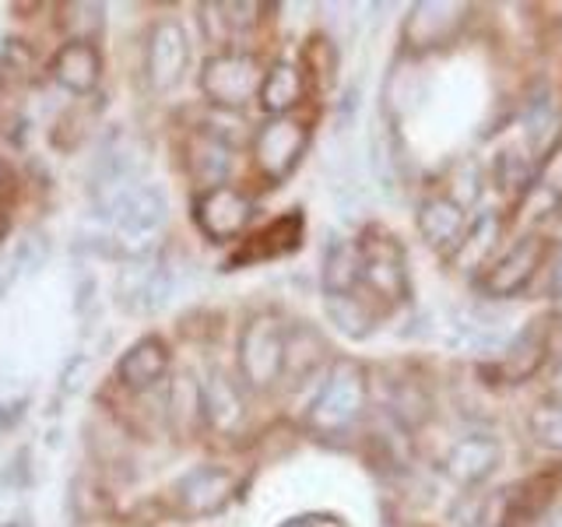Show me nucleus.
<instances>
[{
  "mask_svg": "<svg viewBox=\"0 0 562 527\" xmlns=\"http://www.w3.org/2000/svg\"><path fill=\"white\" fill-rule=\"evenodd\" d=\"M166 373H169V348L162 338H155V334L134 341L116 362V380L127 386V391H151Z\"/></svg>",
  "mask_w": 562,
  "mask_h": 527,
  "instance_id": "obj_16",
  "label": "nucleus"
},
{
  "mask_svg": "<svg viewBox=\"0 0 562 527\" xmlns=\"http://www.w3.org/2000/svg\"><path fill=\"white\" fill-rule=\"evenodd\" d=\"M285 341L289 327L274 313H257L239 334V373L254 391H268L285 377Z\"/></svg>",
  "mask_w": 562,
  "mask_h": 527,
  "instance_id": "obj_3",
  "label": "nucleus"
},
{
  "mask_svg": "<svg viewBox=\"0 0 562 527\" xmlns=\"http://www.w3.org/2000/svg\"><path fill=\"white\" fill-rule=\"evenodd\" d=\"M503 461V447L496 436H485V433H474V436H464L457 439L447 453V474L457 482V485H482L492 471L499 468Z\"/></svg>",
  "mask_w": 562,
  "mask_h": 527,
  "instance_id": "obj_14",
  "label": "nucleus"
},
{
  "mask_svg": "<svg viewBox=\"0 0 562 527\" xmlns=\"http://www.w3.org/2000/svg\"><path fill=\"white\" fill-rule=\"evenodd\" d=\"M233 169V145L215 134L204 131L190 141V172L211 190V187H225V176Z\"/></svg>",
  "mask_w": 562,
  "mask_h": 527,
  "instance_id": "obj_21",
  "label": "nucleus"
},
{
  "mask_svg": "<svg viewBox=\"0 0 562 527\" xmlns=\"http://www.w3.org/2000/svg\"><path fill=\"white\" fill-rule=\"evenodd\" d=\"M369 397V373L356 359H341L330 366V373L321 386V394L310 404V429L321 436H341L348 433L366 412Z\"/></svg>",
  "mask_w": 562,
  "mask_h": 527,
  "instance_id": "obj_1",
  "label": "nucleus"
},
{
  "mask_svg": "<svg viewBox=\"0 0 562 527\" xmlns=\"http://www.w3.org/2000/svg\"><path fill=\"white\" fill-rule=\"evenodd\" d=\"M524 131H527V145L538 152L541 158H549L559 148L562 137V102L549 85H538L531 99L524 105Z\"/></svg>",
  "mask_w": 562,
  "mask_h": 527,
  "instance_id": "obj_17",
  "label": "nucleus"
},
{
  "mask_svg": "<svg viewBox=\"0 0 562 527\" xmlns=\"http://www.w3.org/2000/svg\"><path fill=\"white\" fill-rule=\"evenodd\" d=\"M95 208L127 243H148L166 225L169 215V201L162 187L137 183V180L95 190Z\"/></svg>",
  "mask_w": 562,
  "mask_h": 527,
  "instance_id": "obj_2",
  "label": "nucleus"
},
{
  "mask_svg": "<svg viewBox=\"0 0 562 527\" xmlns=\"http://www.w3.org/2000/svg\"><path fill=\"white\" fill-rule=\"evenodd\" d=\"M499 236H503V218H499V211H482V215L474 218L471 228L464 233L461 250L453 254L457 268H461V271H479V268H485L488 254L499 246Z\"/></svg>",
  "mask_w": 562,
  "mask_h": 527,
  "instance_id": "obj_25",
  "label": "nucleus"
},
{
  "mask_svg": "<svg viewBox=\"0 0 562 527\" xmlns=\"http://www.w3.org/2000/svg\"><path fill=\"white\" fill-rule=\"evenodd\" d=\"M263 75L268 70H260V60L250 53H215L201 67V92L222 110H243L260 96Z\"/></svg>",
  "mask_w": 562,
  "mask_h": 527,
  "instance_id": "obj_5",
  "label": "nucleus"
},
{
  "mask_svg": "<svg viewBox=\"0 0 562 527\" xmlns=\"http://www.w3.org/2000/svg\"><path fill=\"white\" fill-rule=\"evenodd\" d=\"M327 341L324 334L310 327V324H295L289 327V341H285V377L303 383L310 373H316V366L324 362L327 356Z\"/></svg>",
  "mask_w": 562,
  "mask_h": 527,
  "instance_id": "obj_24",
  "label": "nucleus"
},
{
  "mask_svg": "<svg viewBox=\"0 0 562 527\" xmlns=\"http://www.w3.org/2000/svg\"><path fill=\"white\" fill-rule=\"evenodd\" d=\"M187 64H190L187 32L176 22H158L148 35V57H145L148 85L155 92H169V88L183 81Z\"/></svg>",
  "mask_w": 562,
  "mask_h": 527,
  "instance_id": "obj_12",
  "label": "nucleus"
},
{
  "mask_svg": "<svg viewBox=\"0 0 562 527\" xmlns=\"http://www.w3.org/2000/svg\"><path fill=\"white\" fill-rule=\"evenodd\" d=\"M239 489V479L228 468L201 464L190 468L180 482L172 485V506L180 517H211L233 503Z\"/></svg>",
  "mask_w": 562,
  "mask_h": 527,
  "instance_id": "obj_7",
  "label": "nucleus"
},
{
  "mask_svg": "<svg viewBox=\"0 0 562 527\" xmlns=\"http://www.w3.org/2000/svg\"><path fill=\"white\" fill-rule=\"evenodd\" d=\"M468 22V4L457 0H418L412 14L404 18V46L412 53H429L457 40V32Z\"/></svg>",
  "mask_w": 562,
  "mask_h": 527,
  "instance_id": "obj_8",
  "label": "nucleus"
},
{
  "mask_svg": "<svg viewBox=\"0 0 562 527\" xmlns=\"http://www.w3.org/2000/svg\"><path fill=\"white\" fill-rule=\"evenodd\" d=\"M201 29L211 43H233L257 22V4H201Z\"/></svg>",
  "mask_w": 562,
  "mask_h": 527,
  "instance_id": "obj_26",
  "label": "nucleus"
},
{
  "mask_svg": "<svg viewBox=\"0 0 562 527\" xmlns=\"http://www.w3.org/2000/svg\"><path fill=\"white\" fill-rule=\"evenodd\" d=\"M492 176H496V183H499V190L506 193V198H517V201H524L527 187H531V180H535L531 166H527V158H524L517 148L499 152Z\"/></svg>",
  "mask_w": 562,
  "mask_h": 527,
  "instance_id": "obj_31",
  "label": "nucleus"
},
{
  "mask_svg": "<svg viewBox=\"0 0 562 527\" xmlns=\"http://www.w3.org/2000/svg\"><path fill=\"white\" fill-rule=\"evenodd\" d=\"M49 75H53V81H57L60 88H67V92L88 96L99 85V78H102V57H99L95 43L67 40L57 49V57H53Z\"/></svg>",
  "mask_w": 562,
  "mask_h": 527,
  "instance_id": "obj_15",
  "label": "nucleus"
},
{
  "mask_svg": "<svg viewBox=\"0 0 562 527\" xmlns=\"http://www.w3.org/2000/svg\"><path fill=\"white\" fill-rule=\"evenodd\" d=\"M299 243H303V215H299V211H289V215L274 218L268 228H260V233L246 243V250L236 257V264L285 257V254L299 250Z\"/></svg>",
  "mask_w": 562,
  "mask_h": 527,
  "instance_id": "obj_20",
  "label": "nucleus"
},
{
  "mask_svg": "<svg viewBox=\"0 0 562 527\" xmlns=\"http://www.w3.org/2000/svg\"><path fill=\"white\" fill-rule=\"evenodd\" d=\"M559 204H562V145L549 158H541V169L535 172L531 187H527L520 211L527 218H544L559 211Z\"/></svg>",
  "mask_w": 562,
  "mask_h": 527,
  "instance_id": "obj_23",
  "label": "nucleus"
},
{
  "mask_svg": "<svg viewBox=\"0 0 562 527\" xmlns=\"http://www.w3.org/2000/svg\"><path fill=\"white\" fill-rule=\"evenodd\" d=\"M541 257H544V236L538 233H527L514 243V250H506L492 268L482 274L479 289L492 299H506V295H520L531 278L541 268Z\"/></svg>",
  "mask_w": 562,
  "mask_h": 527,
  "instance_id": "obj_10",
  "label": "nucleus"
},
{
  "mask_svg": "<svg viewBox=\"0 0 562 527\" xmlns=\"http://www.w3.org/2000/svg\"><path fill=\"white\" fill-rule=\"evenodd\" d=\"M102 22H105V8L102 4H64V14H60V25L70 32V40H85L92 43V35L102 32Z\"/></svg>",
  "mask_w": 562,
  "mask_h": 527,
  "instance_id": "obj_32",
  "label": "nucleus"
},
{
  "mask_svg": "<svg viewBox=\"0 0 562 527\" xmlns=\"http://www.w3.org/2000/svg\"><path fill=\"white\" fill-rule=\"evenodd\" d=\"M544 351H549V327H544V321H531L520 334H514V341L506 345V356L499 362V377L509 383L535 377L538 366L544 362Z\"/></svg>",
  "mask_w": 562,
  "mask_h": 527,
  "instance_id": "obj_18",
  "label": "nucleus"
},
{
  "mask_svg": "<svg viewBox=\"0 0 562 527\" xmlns=\"http://www.w3.org/2000/svg\"><path fill=\"white\" fill-rule=\"evenodd\" d=\"M172 299V271L162 260H137L116 281V303L134 316H151Z\"/></svg>",
  "mask_w": 562,
  "mask_h": 527,
  "instance_id": "obj_11",
  "label": "nucleus"
},
{
  "mask_svg": "<svg viewBox=\"0 0 562 527\" xmlns=\"http://www.w3.org/2000/svg\"><path fill=\"white\" fill-rule=\"evenodd\" d=\"M310 148V127L295 116H274L257 131L254 158L263 180L281 183L289 180V172L299 166V158Z\"/></svg>",
  "mask_w": 562,
  "mask_h": 527,
  "instance_id": "obj_6",
  "label": "nucleus"
},
{
  "mask_svg": "<svg viewBox=\"0 0 562 527\" xmlns=\"http://www.w3.org/2000/svg\"><path fill=\"white\" fill-rule=\"evenodd\" d=\"M321 285H324V299L356 295L362 289V254H359V243L334 239L327 246L324 271H321Z\"/></svg>",
  "mask_w": 562,
  "mask_h": 527,
  "instance_id": "obj_19",
  "label": "nucleus"
},
{
  "mask_svg": "<svg viewBox=\"0 0 562 527\" xmlns=\"http://www.w3.org/2000/svg\"><path fill=\"white\" fill-rule=\"evenodd\" d=\"M49 254V246H46V236L40 233H29L22 236L14 246H11V254L0 260V299H8V292L18 285V278H25V274H35L43 268V260Z\"/></svg>",
  "mask_w": 562,
  "mask_h": 527,
  "instance_id": "obj_28",
  "label": "nucleus"
},
{
  "mask_svg": "<svg viewBox=\"0 0 562 527\" xmlns=\"http://www.w3.org/2000/svg\"><path fill=\"white\" fill-rule=\"evenodd\" d=\"M418 233L436 254H457L464 243V204L447 193H436V198L422 201L418 208Z\"/></svg>",
  "mask_w": 562,
  "mask_h": 527,
  "instance_id": "obj_13",
  "label": "nucleus"
},
{
  "mask_svg": "<svg viewBox=\"0 0 562 527\" xmlns=\"http://www.w3.org/2000/svg\"><path fill=\"white\" fill-rule=\"evenodd\" d=\"M362 254V289L366 299L383 306H394L408 292V271H404V246L383 233V228H369L359 239Z\"/></svg>",
  "mask_w": 562,
  "mask_h": 527,
  "instance_id": "obj_4",
  "label": "nucleus"
},
{
  "mask_svg": "<svg viewBox=\"0 0 562 527\" xmlns=\"http://www.w3.org/2000/svg\"><path fill=\"white\" fill-rule=\"evenodd\" d=\"M201 412L215 429H233L243 418V397L222 369H211L201 380Z\"/></svg>",
  "mask_w": 562,
  "mask_h": 527,
  "instance_id": "obj_22",
  "label": "nucleus"
},
{
  "mask_svg": "<svg viewBox=\"0 0 562 527\" xmlns=\"http://www.w3.org/2000/svg\"><path fill=\"white\" fill-rule=\"evenodd\" d=\"M254 218V201L236 187H211L193 204V222L211 243L236 239Z\"/></svg>",
  "mask_w": 562,
  "mask_h": 527,
  "instance_id": "obj_9",
  "label": "nucleus"
},
{
  "mask_svg": "<svg viewBox=\"0 0 562 527\" xmlns=\"http://www.w3.org/2000/svg\"><path fill=\"white\" fill-rule=\"evenodd\" d=\"M527 426H531V436L538 439L541 447L562 453V394L541 397L535 408H531V418H527Z\"/></svg>",
  "mask_w": 562,
  "mask_h": 527,
  "instance_id": "obj_30",
  "label": "nucleus"
},
{
  "mask_svg": "<svg viewBox=\"0 0 562 527\" xmlns=\"http://www.w3.org/2000/svg\"><path fill=\"white\" fill-rule=\"evenodd\" d=\"M299 99H303V75H299V67L289 60L274 64L268 75H263L260 105L274 116H289V110Z\"/></svg>",
  "mask_w": 562,
  "mask_h": 527,
  "instance_id": "obj_27",
  "label": "nucleus"
},
{
  "mask_svg": "<svg viewBox=\"0 0 562 527\" xmlns=\"http://www.w3.org/2000/svg\"><path fill=\"white\" fill-rule=\"evenodd\" d=\"M11 183H14V176H11V169H8L4 158H0V198H4V193L11 190Z\"/></svg>",
  "mask_w": 562,
  "mask_h": 527,
  "instance_id": "obj_34",
  "label": "nucleus"
},
{
  "mask_svg": "<svg viewBox=\"0 0 562 527\" xmlns=\"http://www.w3.org/2000/svg\"><path fill=\"white\" fill-rule=\"evenodd\" d=\"M552 380H555V394H562V356H559V362L552 369Z\"/></svg>",
  "mask_w": 562,
  "mask_h": 527,
  "instance_id": "obj_35",
  "label": "nucleus"
},
{
  "mask_svg": "<svg viewBox=\"0 0 562 527\" xmlns=\"http://www.w3.org/2000/svg\"><path fill=\"white\" fill-rule=\"evenodd\" d=\"M327 303V316L338 330H345L348 338H369L376 330V310H373V299H366L362 292L356 295H341V299H324Z\"/></svg>",
  "mask_w": 562,
  "mask_h": 527,
  "instance_id": "obj_29",
  "label": "nucleus"
},
{
  "mask_svg": "<svg viewBox=\"0 0 562 527\" xmlns=\"http://www.w3.org/2000/svg\"><path fill=\"white\" fill-rule=\"evenodd\" d=\"M549 289L552 295L562 303V243H559V250H555V260H552V278H549Z\"/></svg>",
  "mask_w": 562,
  "mask_h": 527,
  "instance_id": "obj_33",
  "label": "nucleus"
}]
</instances>
